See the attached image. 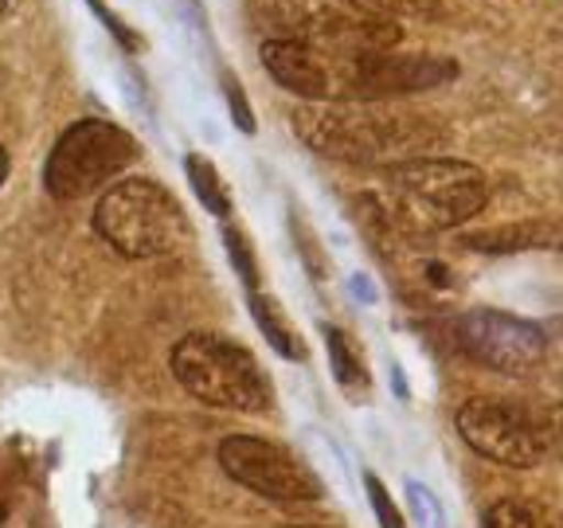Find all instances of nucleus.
Listing matches in <instances>:
<instances>
[{
  "instance_id": "nucleus-1",
  "label": "nucleus",
  "mask_w": 563,
  "mask_h": 528,
  "mask_svg": "<svg viewBox=\"0 0 563 528\" xmlns=\"http://www.w3.org/2000/svg\"><path fill=\"white\" fill-rule=\"evenodd\" d=\"M294 133L301 145L329 161L349 165H404V161L431 157L446 141L442 122L384 102H301L294 110Z\"/></svg>"
},
{
  "instance_id": "nucleus-2",
  "label": "nucleus",
  "mask_w": 563,
  "mask_h": 528,
  "mask_svg": "<svg viewBox=\"0 0 563 528\" xmlns=\"http://www.w3.org/2000/svg\"><path fill=\"white\" fill-rule=\"evenodd\" d=\"M391 220L404 231H446L482 216L489 200L485 173L470 161L419 157L384 168Z\"/></svg>"
},
{
  "instance_id": "nucleus-3",
  "label": "nucleus",
  "mask_w": 563,
  "mask_h": 528,
  "mask_svg": "<svg viewBox=\"0 0 563 528\" xmlns=\"http://www.w3.org/2000/svg\"><path fill=\"white\" fill-rule=\"evenodd\" d=\"M95 231L122 258H165L185 251L192 239L188 216L165 185L125 176L102 188L95 204Z\"/></svg>"
},
{
  "instance_id": "nucleus-4",
  "label": "nucleus",
  "mask_w": 563,
  "mask_h": 528,
  "mask_svg": "<svg viewBox=\"0 0 563 528\" xmlns=\"http://www.w3.org/2000/svg\"><path fill=\"white\" fill-rule=\"evenodd\" d=\"M168 369L188 396L220 411L263 415L271 411V384L263 364L243 349L216 333H188L168 352Z\"/></svg>"
},
{
  "instance_id": "nucleus-5",
  "label": "nucleus",
  "mask_w": 563,
  "mask_h": 528,
  "mask_svg": "<svg viewBox=\"0 0 563 528\" xmlns=\"http://www.w3.org/2000/svg\"><path fill=\"white\" fill-rule=\"evenodd\" d=\"M137 157L141 145L133 141V133L106 118H82V122L67 125L47 153L44 188L55 200H82L95 188L110 185Z\"/></svg>"
},
{
  "instance_id": "nucleus-6",
  "label": "nucleus",
  "mask_w": 563,
  "mask_h": 528,
  "mask_svg": "<svg viewBox=\"0 0 563 528\" xmlns=\"http://www.w3.org/2000/svg\"><path fill=\"white\" fill-rule=\"evenodd\" d=\"M457 435L470 450L497 462V466L532 470L548 458L544 419L525 411L520 404L497 396H474L457 407Z\"/></svg>"
},
{
  "instance_id": "nucleus-7",
  "label": "nucleus",
  "mask_w": 563,
  "mask_h": 528,
  "mask_svg": "<svg viewBox=\"0 0 563 528\" xmlns=\"http://www.w3.org/2000/svg\"><path fill=\"white\" fill-rule=\"evenodd\" d=\"M223 474L231 482H239L243 490L258 493L274 505H313L321 497V485L306 470V462H298V454L278 442L263 439V435H228L216 450Z\"/></svg>"
},
{
  "instance_id": "nucleus-8",
  "label": "nucleus",
  "mask_w": 563,
  "mask_h": 528,
  "mask_svg": "<svg viewBox=\"0 0 563 528\" xmlns=\"http://www.w3.org/2000/svg\"><path fill=\"white\" fill-rule=\"evenodd\" d=\"M454 333L466 356H474L493 372H505V376L540 369L548 356L544 329L517 314H505V309H470L457 317Z\"/></svg>"
},
{
  "instance_id": "nucleus-9",
  "label": "nucleus",
  "mask_w": 563,
  "mask_h": 528,
  "mask_svg": "<svg viewBox=\"0 0 563 528\" xmlns=\"http://www.w3.org/2000/svg\"><path fill=\"white\" fill-rule=\"evenodd\" d=\"M457 79V63L446 55H396L368 52L349 67V98L361 102H384L396 95H419V90L442 87Z\"/></svg>"
},
{
  "instance_id": "nucleus-10",
  "label": "nucleus",
  "mask_w": 563,
  "mask_h": 528,
  "mask_svg": "<svg viewBox=\"0 0 563 528\" xmlns=\"http://www.w3.org/2000/svg\"><path fill=\"white\" fill-rule=\"evenodd\" d=\"M263 67L282 90L298 95L301 102H336L341 98V75L309 40H298V35L266 40Z\"/></svg>"
},
{
  "instance_id": "nucleus-11",
  "label": "nucleus",
  "mask_w": 563,
  "mask_h": 528,
  "mask_svg": "<svg viewBox=\"0 0 563 528\" xmlns=\"http://www.w3.org/2000/svg\"><path fill=\"white\" fill-rule=\"evenodd\" d=\"M246 306H251L255 326L263 329L266 344H271L278 356H286V361H306V341H301V333L294 329V321L286 317V309H282L278 301L266 298L263 290H246Z\"/></svg>"
},
{
  "instance_id": "nucleus-12",
  "label": "nucleus",
  "mask_w": 563,
  "mask_h": 528,
  "mask_svg": "<svg viewBox=\"0 0 563 528\" xmlns=\"http://www.w3.org/2000/svg\"><path fill=\"white\" fill-rule=\"evenodd\" d=\"M485 528H563V513L528 497H501L485 509Z\"/></svg>"
},
{
  "instance_id": "nucleus-13",
  "label": "nucleus",
  "mask_w": 563,
  "mask_h": 528,
  "mask_svg": "<svg viewBox=\"0 0 563 528\" xmlns=\"http://www.w3.org/2000/svg\"><path fill=\"white\" fill-rule=\"evenodd\" d=\"M185 176H188V188L196 193V200L216 216V220H231V196L228 185H223V176L216 173L203 153H188L185 157Z\"/></svg>"
},
{
  "instance_id": "nucleus-14",
  "label": "nucleus",
  "mask_w": 563,
  "mask_h": 528,
  "mask_svg": "<svg viewBox=\"0 0 563 528\" xmlns=\"http://www.w3.org/2000/svg\"><path fill=\"white\" fill-rule=\"evenodd\" d=\"M544 231L532 228V223H517V228H501V231H477L466 243L482 255H517V251H528L532 243H540Z\"/></svg>"
},
{
  "instance_id": "nucleus-15",
  "label": "nucleus",
  "mask_w": 563,
  "mask_h": 528,
  "mask_svg": "<svg viewBox=\"0 0 563 528\" xmlns=\"http://www.w3.org/2000/svg\"><path fill=\"white\" fill-rule=\"evenodd\" d=\"M325 344H329V361H333V376L341 387H368V372H364L361 356L352 349V341L341 329L325 326Z\"/></svg>"
},
{
  "instance_id": "nucleus-16",
  "label": "nucleus",
  "mask_w": 563,
  "mask_h": 528,
  "mask_svg": "<svg viewBox=\"0 0 563 528\" xmlns=\"http://www.w3.org/2000/svg\"><path fill=\"white\" fill-rule=\"evenodd\" d=\"M404 490H407V509H411V517H415V528H446L450 525L439 493L427 490V485L415 482V477L404 485Z\"/></svg>"
},
{
  "instance_id": "nucleus-17",
  "label": "nucleus",
  "mask_w": 563,
  "mask_h": 528,
  "mask_svg": "<svg viewBox=\"0 0 563 528\" xmlns=\"http://www.w3.org/2000/svg\"><path fill=\"white\" fill-rule=\"evenodd\" d=\"M223 246H228V258L239 271V278L246 282V290H258V266H255V255H251V243H246L228 220H223Z\"/></svg>"
},
{
  "instance_id": "nucleus-18",
  "label": "nucleus",
  "mask_w": 563,
  "mask_h": 528,
  "mask_svg": "<svg viewBox=\"0 0 563 528\" xmlns=\"http://www.w3.org/2000/svg\"><path fill=\"white\" fill-rule=\"evenodd\" d=\"M364 493H368V505L376 513L379 528H407L404 513H399V505L391 502V493H387V485L376 474H364Z\"/></svg>"
},
{
  "instance_id": "nucleus-19",
  "label": "nucleus",
  "mask_w": 563,
  "mask_h": 528,
  "mask_svg": "<svg viewBox=\"0 0 563 528\" xmlns=\"http://www.w3.org/2000/svg\"><path fill=\"white\" fill-rule=\"evenodd\" d=\"M223 90H228V110H231V122H235L239 133H255V110L246 102L243 87H239L235 75H223Z\"/></svg>"
},
{
  "instance_id": "nucleus-20",
  "label": "nucleus",
  "mask_w": 563,
  "mask_h": 528,
  "mask_svg": "<svg viewBox=\"0 0 563 528\" xmlns=\"http://www.w3.org/2000/svg\"><path fill=\"white\" fill-rule=\"evenodd\" d=\"M544 431H548V447H563V404L544 419Z\"/></svg>"
},
{
  "instance_id": "nucleus-21",
  "label": "nucleus",
  "mask_w": 563,
  "mask_h": 528,
  "mask_svg": "<svg viewBox=\"0 0 563 528\" xmlns=\"http://www.w3.org/2000/svg\"><path fill=\"white\" fill-rule=\"evenodd\" d=\"M4 180H9V153L0 145V188H4Z\"/></svg>"
},
{
  "instance_id": "nucleus-22",
  "label": "nucleus",
  "mask_w": 563,
  "mask_h": 528,
  "mask_svg": "<svg viewBox=\"0 0 563 528\" xmlns=\"http://www.w3.org/2000/svg\"><path fill=\"white\" fill-rule=\"evenodd\" d=\"M9 517V505H4V493H0V520Z\"/></svg>"
},
{
  "instance_id": "nucleus-23",
  "label": "nucleus",
  "mask_w": 563,
  "mask_h": 528,
  "mask_svg": "<svg viewBox=\"0 0 563 528\" xmlns=\"http://www.w3.org/2000/svg\"><path fill=\"white\" fill-rule=\"evenodd\" d=\"M4 4H9V0H0V12H4Z\"/></svg>"
},
{
  "instance_id": "nucleus-24",
  "label": "nucleus",
  "mask_w": 563,
  "mask_h": 528,
  "mask_svg": "<svg viewBox=\"0 0 563 528\" xmlns=\"http://www.w3.org/2000/svg\"><path fill=\"white\" fill-rule=\"evenodd\" d=\"M286 528H301V525H286Z\"/></svg>"
}]
</instances>
